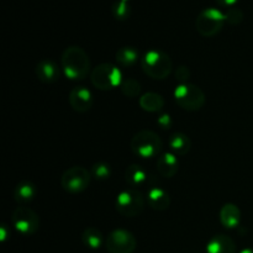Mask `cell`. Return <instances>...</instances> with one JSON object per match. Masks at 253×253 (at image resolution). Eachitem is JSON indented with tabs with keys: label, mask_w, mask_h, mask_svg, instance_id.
<instances>
[{
	"label": "cell",
	"mask_w": 253,
	"mask_h": 253,
	"mask_svg": "<svg viewBox=\"0 0 253 253\" xmlns=\"http://www.w3.org/2000/svg\"><path fill=\"white\" fill-rule=\"evenodd\" d=\"M157 124L161 128H163V130H168V128L172 127L173 120L172 118H170V115H168V114H163V115H161L160 118L157 119Z\"/></svg>",
	"instance_id": "obj_28"
},
{
	"label": "cell",
	"mask_w": 253,
	"mask_h": 253,
	"mask_svg": "<svg viewBox=\"0 0 253 253\" xmlns=\"http://www.w3.org/2000/svg\"><path fill=\"white\" fill-rule=\"evenodd\" d=\"M37 189L34 183L29 180H22L15 187L14 198L19 204H27L36 197Z\"/></svg>",
	"instance_id": "obj_19"
},
{
	"label": "cell",
	"mask_w": 253,
	"mask_h": 253,
	"mask_svg": "<svg viewBox=\"0 0 253 253\" xmlns=\"http://www.w3.org/2000/svg\"><path fill=\"white\" fill-rule=\"evenodd\" d=\"M179 169V161L172 152H166L158 157L157 170L163 178H173Z\"/></svg>",
	"instance_id": "obj_14"
},
{
	"label": "cell",
	"mask_w": 253,
	"mask_h": 253,
	"mask_svg": "<svg viewBox=\"0 0 253 253\" xmlns=\"http://www.w3.org/2000/svg\"><path fill=\"white\" fill-rule=\"evenodd\" d=\"M121 91L125 96L127 98H136L141 94V83L135 78H127V79H124L123 83L120 85Z\"/></svg>",
	"instance_id": "obj_23"
},
{
	"label": "cell",
	"mask_w": 253,
	"mask_h": 253,
	"mask_svg": "<svg viewBox=\"0 0 253 253\" xmlns=\"http://www.w3.org/2000/svg\"><path fill=\"white\" fill-rule=\"evenodd\" d=\"M124 1H130V0H124Z\"/></svg>",
	"instance_id": "obj_32"
},
{
	"label": "cell",
	"mask_w": 253,
	"mask_h": 253,
	"mask_svg": "<svg viewBox=\"0 0 253 253\" xmlns=\"http://www.w3.org/2000/svg\"><path fill=\"white\" fill-rule=\"evenodd\" d=\"M162 140L151 130H141L131 140V151L141 158H153L162 150Z\"/></svg>",
	"instance_id": "obj_3"
},
{
	"label": "cell",
	"mask_w": 253,
	"mask_h": 253,
	"mask_svg": "<svg viewBox=\"0 0 253 253\" xmlns=\"http://www.w3.org/2000/svg\"><path fill=\"white\" fill-rule=\"evenodd\" d=\"M11 221L15 230L24 236H31L36 234L40 227L39 215L31 208L24 207V205L14 210Z\"/></svg>",
	"instance_id": "obj_9"
},
{
	"label": "cell",
	"mask_w": 253,
	"mask_h": 253,
	"mask_svg": "<svg viewBox=\"0 0 253 253\" xmlns=\"http://www.w3.org/2000/svg\"><path fill=\"white\" fill-rule=\"evenodd\" d=\"M168 146H169L170 152L174 153L175 156H184L192 148V141L189 136L183 132H175L168 140Z\"/></svg>",
	"instance_id": "obj_17"
},
{
	"label": "cell",
	"mask_w": 253,
	"mask_h": 253,
	"mask_svg": "<svg viewBox=\"0 0 253 253\" xmlns=\"http://www.w3.org/2000/svg\"><path fill=\"white\" fill-rule=\"evenodd\" d=\"M91 174L86 168L82 166H74L68 168L62 174L61 185L67 193L71 194H78L84 192L90 184Z\"/></svg>",
	"instance_id": "obj_8"
},
{
	"label": "cell",
	"mask_w": 253,
	"mask_h": 253,
	"mask_svg": "<svg viewBox=\"0 0 253 253\" xmlns=\"http://www.w3.org/2000/svg\"><path fill=\"white\" fill-rule=\"evenodd\" d=\"M138 103H140L142 110L147 111V113H158L165 106V99L161 94L148 91V93H145L140 96Z\"/></svg>",
	"instance_id": "obj_18"
},
{
	"label": "cell",
	"mask_w": 253,
	"mask_h": 253,
	"mask_svg": "<svg viewBox=\"0 0 253 253\" xmlns=\"http://www.w3.org/2000/svg\"><path fill=\"white\" fill-rule=\"evenodd\" d=\"M220 222L225 229H236L241 222V211L239 207L232 203H227L220 210Z\"/></svg>",
	"instance_id": "obj_15"
},
{
	"label": "cell",
	"mask_w": 253,
	"mask_h": 253,
	"mask_svg": "<svg viewBox=\"0 0 253 253\" xmlns=\"http://www.w3.org/2000/svg\"><path fill=\"white\" fill-rule=\"evenodd\" d=\"M225 22V14L221 10L216 7H208L198 15L195 27L202 36L211 37L221 31Z\"/></svg>",
	"instance_id": "obj_7"
},
{
	"label": "cell",
	"mask_w": 253,
	"mask_h": 253,
	"mask_svg": "<svg viewBox=\"0 0 253 253\" xmlns=\"http://www.w3.org/2000/svg\"><path fill=\"white\" fill-rule=\"evenodd\" d=\"M35 72H36V77L39 78V81L46 84L54 83V82L58 81L59 76H61L58 66L51 59L40 61L35 68Z\"/></svg>",
	"instance_id": "obj_12"
},
{
	"label": "cell",
	"mask_w": 253,
	"mask_h": 253,
	"mask_svg": "<svg viewBox=\"0 0 253 253\" xmlns=\"http://www.w3.org/2000/svg\"><path fill=\"white\" fill-rule=\"evenodd\" d=\"M174 100L182 109L188 111H198L204 106L205 94L199 86L192 83L179 84L174 89Z\"/></svg>",
	"instance_id": "obj_5"
},
{
	"label": "cell",
	"mask_w": 253,
	"mask_h": 253,
	"mask_svg": "<svg viewBox=\"0 0 253 253\" xmlns=\"http://www.w3.org/2000/svg\"><path fill=\"white\" fill-rule=\"evenodd\" d=\"M115 57L116 61H118L123 67H131L138 61L140 53H138V51L135 47L124 46L118 49Z\"/></svg>",
	"instance_id": "obj_22"
},
{
	"label": "cell",
	"mask_w": 253,
	"mask_h": 253,
	"mask_svg": "<svg viewBox=\"0 0 253 253\" xmlns=\"http://www.w3.org/2000/svg\"><path fill=\"white\" fill-rule=\"evenodd\" d=\"M175 78L180 82V84L188 83V79L190 78V71L188 67L180 66L175 69Z\"/></svg>",
	"instance_id": "obj_27"
},
{
	"label": "cell",
	"mask_w": 253,
	"mask_h": 253,
	"mask_svg": "<svg viewBox=\"0 0 253 253\" xmlns=\"http://www.w3.org/2000/svg\"><path fill=\"white\" fill-rule=\"evenodd\" d=\"M82 241L88 249L98 250L103 246V234L96 227H86L82 234Z\"/></svg>",
	"instance_id": "obj_21"
},
{
	"label": "cell",
	"mask_w": 253,
	"mask_h": 253,
	"mask_svg": "<svg viewBox=\"0 0 253 253\" xmlns=\"http://www.w3.org/2000/svg\"><path fill=\"white\" fill-rule=\"evenodd\" d=\"M111 12L113 16L119 21H125L131 16V6L128 1L124 0H116L111 6Z\"/></svg>",
	"instance_id": "obj_24"
},
{
	"label": "cell",
	"mask_w": 253,
	"mask_h": 253,
	"mask_svg": "<svg viewBox=\"0 0 253 253\" xmlns=\"http://www.w3.org/2000/svg\"><path fill=\"white\" fill-rule=\"evenodd\" d=\"M147 203L151 209L156 211H165L170 205V197L162 188H151L147 193Z\"/></svg>",
	"instance_id": "obj_16"
},
{
	"label": "cell",
	"mask_w": 253,
	"mask_h": 253,
	"mask_svg": "<svg viewBox=\"0 0 253 253\" xmlns=\"http://www.w3.org/2000/svg\"><path fill=\"white\" fill-rule=\"evenodd\" d=\"M69 105L77 113H86L93 108L94 98L91 91L85 86H74L68 96Z\"/></svg>",
	"instance_id": "obj_11"
},
{
	"label": "cell",
	"mask_w": 253,
	"mask_h": 253,
	"mask_svg": "<svg viewBox=\"0 0 253 253\" xmlns=\"http://www.w3.org/2000/svg\"><path fill=\"white\" fill-rule=\"evenodd\" d=\"M225 14V20L226 22H229L230 25H239L241 24L242 20H244V12L242 10L237 9V7H230L227 9Z\"/></svg>",
	"instance_id": "obj_26"
},
{
	"label": "cell",
	"mask_w": 253,
	"mask_h": 253,
	"mask_svg": "<svg viewBox=\"0 0 253 253\" xmlns=\"http://www.w3.org/2000/svg\"><path fill=\"white\" fill-rule=\"evenodd\" d=\"M115 207L123 216L136 217L145 209V197L135 188H128L119 193Z\"/></svg>",
	"instance_id": "obj_6"
},
{
	"label": "cell",
	"mask_w": 253,
	"mask_h": 253,
	"mask_svg": "<svg viewBox=\"0 0 253 253\" xmlns=\"http://www.w3.org/2000/svg\"><path fill=\"white\" fill-rule=\"evenodd\" d=\"M142 71L152 79H166L173 69V62L166 52L161 49H150L141 58Z\"/></svg>",
	"instance_id": "obj_2"
},
{
	"label": "cell",
	"mask_w": 253,
	"mask_h": 253,
	"mask_svg": "<svg viewBox=\"0 0 253 253\" xmlns=\"http://www.w3.org/2000/svg\"><path fill=\"white\" fill-rule=\"evenodd\" d=\"M105 246L109 253H133L137 246V241L132 232L116 229L108 235Z\"/></svg>",
	"instance_id": "obj_10"
},
{
	"label": "cell",
	"mask_w": 253,
	"mask_h": 253,
	"mask_svg": "<svg viewBox=\"0 0 253 253\" xmlns=\"http://www.w3.org/2000/svg\"><path fill=\"white\" fill-rule=\"evenodd\" d=\"M220 6H224V7H234V5L236 4L239 0H215Z\"/></svg>",
	"instance_id": "obj_29"
},
{
	"label": "cell",
	"mask_w": 253,
	"mask_h": 253,
	"mask_svg": "<svg viewBox=\"0 0 253 253\" xmlns=\"http://www.w3.org/2000/svg\"><path fill=\"white\" fill-rule=\"evenodd\" d=\"M147 173L140 165H130L125 169V180L131 188H137L145 184Z\"/></svg>",
	"instance_id": "obj_20"
},
{
	"label": "cell",
	"mask_w": 253,
	"mask_h": 253,
	"mask_svg": "<svg viewBox=\"0 0 253 253\" xmlns=\"http://www.w3.org/2000/svg\"><path fill=\"white\" fill-rule=\"evenodd\" d=\"M62 71L72 81L85 79L90 71V59L86 52L79 46H69L62 54Z\"/></svg>",
	"instance_id": "obj_1"
},
{
	"label": "cell",
	"mask_w": 253,
	"mask_h": 253,
	"mask_svg": "<svg viewBox=\"0 0 253 253\" xmlns=\"http://www.w3.org/2000/svg\"><path fill=\"white\" fill-rule=\"evenodd\" d=\"M207 253H236V245L227 235H215L207 244Z\"/></svg>",
	"instance_id": "obj_13"
},
{
	"label": "cell",
	"mask_w": 253,
	"mask_h": 253,
	"mask_svg": "<svg viewBox=\"0 0 253 253\" xmlns=\"http://www.w3.org/2000/svg\"><path fill=\"white\" fill-rule=\"evenodd\" d=\"M91 178L96 180H106L111 175V167L110 165L105 162H96L91 166L90 168Z\"/></svg>",
	"instance_id": "obj_25"
},
{
	"label": "cell",
	"mask_w": 253,
	"mask_h": 253,
	"mask_svg": "<svg viewBox=\"0 0 253 253\" xmlns=\"http://www.w3.org/2000/svg\"><path fill=\"white\" fill-rule=\"evenodd\" d=\"M9 234L10 232H7V226L5 224H2L1 227H0V239H1V241H5Z\"/></svg>",
	"instance_id": "obj_30"
},
{
	"label": "cell",
	"mask_w": 253,
	"mask_h": 253,
	"mask_svg": "<svg viewBox=\"0 0 253 253\" xmlns=\"http://www.w3.org/2000/svg\"><path fill=\"white\" fill-rule=\"evenodd\" d=\"M239 253H253V249H244V250H241V251H240Z\"/></svg>",
	"instance_id": "obj_31"
},
{
	"label": "cell",
	"mask_w": 253,
	"mask_h": 253,
	"mask_svg": "<svg viewBox=\"0 0 253 253\" xmlns=\"http://www.w3.org/2000/svg\"><path fill=\"white\" fill-rule=\"evenodd\" d=\"M91 84L99 90H111L123 83V73L120 68L111 63H101L91 69Z\"/></svg>",
	"instance_id": "obj_4"
}]
</instances>
